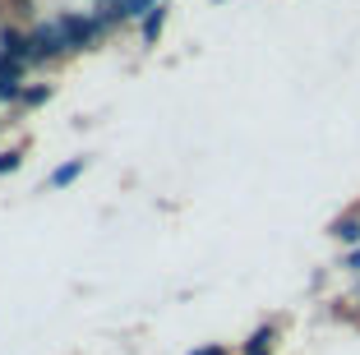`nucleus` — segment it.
Wrapping results in <instances>:
<instances>
[{
    "label": "nucleus",
    "instance_id": "obj_12",
    "mask_svg": "<svg viewBox=\"0 0 360 355\" xmlns=\"http://www.w3.org/2000/svg\"><path fill=\"white\" fill-rule=\"evenodd\" d=\"M0 129H5V120H0Z\"/></svg>",
    "mask_w": 360,
    "mask_h": 355
},
{
    "label": "nucleus",
    "instance_id": "obj_2",
    "mask_svg": "<svg viewBox=\"0 0 360 355\" xmlns=\"http://www.w3.org/2000/svg\"><path fill=\"white\" fill-rule=\"evenodd\" d=\"M28 32H32V70H56L60 60H70V46H65V32L56 14H42Z\"/></svg>",
    "mask_w": 360,
    "mask_h": 355
},
{
    "label": "nucleus",
    "instance_id": "obj_11",
    "mask_svg": "<svg viewBox=\"0 0 360 355\" xmlns=\"http://www.w3.org/2000/svg\"><path fill=\"white\" fill-rule=\"evenodd\" d=\"M212 5H226V0H212Z\"/></svg>",
    "mask_w": 360,
    "mask_h": 355
},
{
    "label": "nucleus",
    "instance_id": "obj_4",
    "mask_svg": "<svg viewBox=\"0 0 360 355\" xmlns=\"http://www.w3.org/2000/svg\"><path fill=\"white\" fill-rule=\"evenodd\" d=\"M277 333H282L277 323H259L255 333L240 342V355H277Z\"/></svg>",
    "mask_w": 360,
    "mask_h": 355
},
{
    "label": "nucleus",
    "instance_id": "obj_7",
    "mask_svg": "<svg viewBox=\"0 0 360 355\" xmlns=\"http://www.w3.org/2000/svg\"><path fill=\"white\" fill-rule=\"evenodd\" d=\"M51 93H56L51 84H28V88H23V97H19V115H28V111H42V106L51 102Z\"/></svg>",
    "mask_w": 360,
    "mask_h": 355
},
{
    "label": "nucleus",
    "instance_id": "obj_5",
    "mask_svg": "<svg viewBox=\"0 0 360 355\" xmlns=\"http://www.w3.org/2000/svg\"><path fill=\"white\" fill-rule=\"evenodd\" d=\"M328 235L342 245V250H356L360 245V208H351V212H342L338 221L328 226Z\"/></svg>",
    "mask_w": 360,
    "mask_h": 355
},
{
    "label": "nucleus",
    "instance_id": "obj_3",
    "mask_svg": "<svg viewBox=\"0 0 360 355\" xmlns=\"http://www.w3.org/2000/svg\"><path fill=\"white\" fill-rule=\"evenodd\" d=\"M167 19H171V0H162V5H153L143 19H139V42L143 46H158V37H162V28H167Z\"/></svg>",
    "mask_w": 360,
    "mask_h": 355
},
{
    "label": "nucleus",
    "instance_id": "obj_8",
    "mask_svg": "<svg viewBox=\"0 0 360 355\" xmlns=\"http://www.w3.org/2000/svg\"><path fill=\"white\" fill-rule=\"evenodd\" d=\"M19 167H23V143H14V148H0V176H14Z\"/></svg>",
    "mask_w": 360,
    "mask_h": 355
},
{
    "label": "nucleus",
    "instance_id": "obj_10",
    "mask_svg": "<svg viewBox=\"0 0 360 355\" xmlns=\"http://www.w3.org/2000/svg\"><path fill=\"white\" fill-rule=\"evenodd\" d=\"M190 355H231V346H222V342H208V346H194Z\"/></svg>",
    "mask_w": 360,
    "mask_h": 355
},
{
    "label": "nucleus",
    "instance_id": "obj_6",
    "mask_svg": "<svg viewBox=\"0 0 360 355\" xmlns=\"http://www.w3.org/2000/svg\"><path fill=\"white\" fill-rule=\"evenodd\" d=\"M84 171H88V157H70V162H60V167L46 176V189H70Z\"/></svg>",
    "mask_w": 360,
    "mask_h": 355
},
{
    "label": "nucleus",
    "instance_id": "obj_1",
    "mask_svg": "<svg viewBox=\"0 0 360 355\" xmlns=\"http://www.w3.org/2000/svg\"><path fill=\"white\" fill-rule=\"evenodd\" d=\"M60 19V32H65V46L70 56H84V51H97L102 42H111L116 32L111 23L102 19V10H51Z\"/></svg>",
    "mask_w": 360,
    "mask_h": 355
},
{
    "label": "nucleus",
    "instance_id": "obj_9",
    "mask_svg": "<svg viewBox=\"0 0 360 355\" xmlns=\"http://www.w3.org/2000/svg\"><path fill=\"white\" fill-rule=\"evenodd\" d=\"M342 268H347L351 277H360V245H356V250H347V254H342Z\"/></svg>",
    "mask_w": 360,
    "mask_h": 355
}]
</instances>
